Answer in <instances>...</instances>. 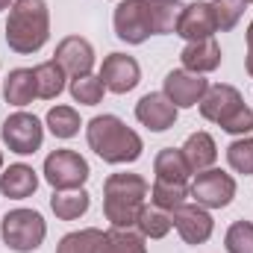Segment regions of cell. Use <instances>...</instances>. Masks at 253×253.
I'll use <instances>...</instances> for the list:
<instances>
[{"instance_id": "6da1fadb", "label": "cell", "mask_w": 253, "mask_h": 253, "mask_svg": "<svg viewBox=\"0 0 253 253\" xmlns=\"http://www.w3.org/2000/svg\"><path fill=\"white\" fill-rule=\"evenodd\" d=\"M50 39V12L44 0H15L6 21V44L9 50L27 56L47 44Z\"/></svg>"}, {"instance_id": "7a4b0ae2", "label": "cell", "mask_w": 253, "mask_h": 253, "mask_svg": "<svg viewBox=\"0 0 253 253\" xmlns=\"http://www.w3.org/2000/svg\"><path fill=\"white\" fill-rule=\"evenodd\" d=\"M85 138H88V147L103 159V162H112V165H121V162H135L141 156V138L135 129L115 118V115H97L91 118L85 126Z\"/></svg>"}, {"instance_id": "3957f363", "label": "cell", "mask_w": 253, "mask_h": 253, "mask_svg": "<svg viewBox=\"0 0 253 253\" xmlns=\"http://www.w3.org/2000/svg\"><path fill=\"white\" fill-rule=\"evenodd\" d=\"M147 180L138 174H109L103 183V212L106 221H112V227L129 230L135 227L141 209H144V197H147Z\"/></svg>"}, {"instance_id": "277c9868", "label": "cell", "mask_w": 253, "mask_h": 253, "mask_svg": "<svg viewBox=\"0 0 253 253\" xmlns=\"http://www.w3.org/2000/svg\"><path fill=\"white\" fill-rule=\"evenodd\" d=\"M0 233H3V242L9 251L33 253L42 248V242L47 236V224L36 209H12V212H6Z\"/></svg>"}, {"instance_id": "5b68a950", "label": "cell", "mask_w": 253, "mask_h": 253, "mask_svg": "<svg viewBox=\"0 0 253 253\" xmlns=\"http://www.w3.org/2000/svg\"><path fill=\"white\" fill-rule=\"evenodd\" d=\"M44 180L56 191L83 189V183L88 180V162L74 150H53L44 159Z\"/></svg>"}, {"instance_id": "8992f818", "label": "cell", "mask_w": 253, "mask_h": 253, "mask_svg": "<svg viewBox=\"0 0 253 253\" xmlns=\"http://www.w3.org/2000/svg\"><path fill=\"white\" fill-rule=\"evenodd\" d=\"M191 197L197 200V206L203 209H224L233 203L236 197V180L218 168H206L200 174H194V183H191Z\"/></svg>"}, {"instance_id": "52a82bcc", "label": "cell", "mask_w": 253, "mask_h": 253, "mask_svg": "<svg viewBox=\"0 0 253 253\" xmlns=\"http://www.w3.org/2000/svg\"><path fill=\"white\" fill-rule=\"evenodd\" d=\"M0 135L6 141V147L18 156H27V153H36L44 141V126L36 115L30 112H15L9 115L3 126H0Z\"/></svg>"}, {"instance_id": "ba28073f", "label": "cell", "mask_w": 253, "mask_h": 253, "mask_svg": "<svg viewBox=\"0 0 253 253\" xmlns=\"http://www.w3.org/2000/svg\"><path fill=\"white\" fill-rule=\"evenodd\" d=\"M112 24H115V36L121 42H126V44H141V42H147L153 36L141 0H124V3H118L115 15H112Z\"/></svg>"}, {"instance_id": "9c48e42d", "label": "cell", "mask_w": 253, "mask_h": 253, "mask_svg": "<svg viewBox=\"0 0 253 253\" xmlns=\"http://www.w3.org/2000/svg\"><path fill=\"white\" fill-rule=\"evenodd\" d=\"M209 83L203 80V74H191V71H171L165 77V97L177 106V109H189L197 106L206 94Z\"/></svg>"}, {"instance_id": "30bf717a", "label": "cell", "mask_w": 253, "mask_h": 253, "mask_svg": "<svg viewBox=\"0 0 253 253\" xmlns=\"http://www.w3.org/2000/svg\"><path fill=\"white\" fill-rule=\"evenodd\" d=\"M171 221H174V227H177V233L183 236L186 245H203V242H209L212 227H215L212 224V215L203 206H197V203L177 206L171 212Z\"/></svg>"}, {"instance_id": "8fae6325", "label": "cell", "mask_w": 253, "mask_h": 253, "mask_svg": "<svg viewBox=\"0 0 253 253\" xmlns=\"http://www.w3.org/2000/svg\"><path fill=\"white\" fill-rule=\"evenodd\" d=\"M100 80H103V85L109 91L126 94V91H132L138 85L141 68H138V62L132 56H126V53H109L103 59V65H100Z\"/></svg>"}, {"instance_id": "7c38bea8", "label": "cell", "mask_w": 253, "mask_h": 253, "mask_svg": "<svg viewBox=\"0 0 253 253\" xmlns=\"http://www.w3.org/2000/svg\"><path fill=\"white\" fill-rule=\"evenodd\" d=\"M174 33L183 36L186 42H203V39H212V33H218L215 15H212V6H209V3H189V6H183Z\"/></svg>"}, {"instance_id": "4fadbf2b", "label": "cell", "mask_w": 253, "mask_h": 253, "mask_svg": "<svg viewBox=\"0 0 253 253\" xmlns=\"http://www.w3.org/2000/svg\"><path fill=\"white\" fill-rule=\"evenodd\" d=\"M135 118L147 129L162 132V129L177 124V106L165 97V91H153V94H144L135 103Z\"/></svg>"}, {"instance_id": "5bb4252c", "label": "cell", "mask_w": 253, "mask_h": 253, "mask_svg": "<svg viewBox=\"0 0 253 253\" xmlns=\"http://www.w3.org/2000/svg\"><path fill=\"white\" fill-rule=\"evenodd\" d=\"M56 62L62 65L65 74H71L74 80L77 77H85L94 68V47L83 36H68V39L59 42V47H56Z\"/></svg>"}, {"instance_id": "9a60e30c", "label": "cell", "mask_w": 253, "mask_h": 253, "mask_svg": "<svg viewBox=\"0 0 253 253\" xmlns=\"http://www.w3.org/2000/svg\"><path fill=\"white\" fill-rule=\"evenodd\" d=\"M242 103H245V100H242L239 88H233V85H209L206 94H203V100H200V115H203L206 121L221 124V121H224L230 112H236Z\"/></svg>"}, {"instance_id": "2e32d148", "label": "cell", "mask_w": 253, "mask_h": 253, "mask_svg": "<svg viewBox=\"0 0 253 253\" xmlns=\"http://www.w3.org/2000/svg\"><path fill=\"white\" fill-rule=\"evenodd\" d=\"M183 68L191 74H209L221 65V47L215 39H203V42H189L186 50L180 53Z\"/></svg>"}, {"instance_id": "e0dca14e", "label": "cell", "mask_w": 253, "mask_h": 253, "mask_svg": "<svg viewBox=\"0 0 253 253\" xmlns=\"http://www.w3.org/2000/svg\"><path fill=\"white\" fill-rule=\"evenodd\" d=\"M36 189H39V177H36L33 165L18 162V165H9L0 174V191L6 197H12V200H24V197H30Z\"/></svg>"}, {"instance_id": "ac0fdd59", "label": "cell", "mask_w": 253, "mask_h": 253, "mask_svg": "<svg viewBox=\"0 0 253 253\" xmlns=\"http://www.w3.org/2000/svg\"><path fill=\"white\" fill-rule=\"evenodd\" d=\"M180 150H183V156L189 162L191 174H200V171L212 168L215 159H218V147H215V138L209 132H194V135H189V141Z\"/></svg>"}, {"instance_id": "d6986e66", "label": "cell", "mask_w": 253, "mask_h": 253, "mask_svg": "<svg viewBox=\"0 0 253 253\" xmlns=\"http://www.w3.org/2000/svg\"><path fill=\"white\" fill-rule=\"evenodd\" d=\"M3 97H6V103H12V106H27V103H33V97H39L36 71H30V68H15V71H9L6 85H3Z\"/></svg>"}, {"instance_id": "ffe728a7", "label": "cell", "mask_w": 253, "mask_h": 253, "mask_svg": "<svg viewBox=\"0 0 253 253\" xmlns=\"http://www.w3.org/2000/svg\"><path fill=\"white\" fill-rule=\"evenodd\" d=\"M150 33L153 36H168L177 30V18H180V3L177 0H141Z\"/></svg>"}, {"instance_id": "44dd1931", "label": "cell", "mask_w": 253, "mask_h": 253, "mask_svg": "<svg viewBox=\"0 0 253 253\" xmlns=\"http://www.w3.org/2000/svg\"><path fill=\"white\" fill-rule=\"evenodd\" d=\"M153 171H156V180H162V183H177V186H186V180H189V174H191L183 150H174V147H165V150L156 153Z\"/></svg>"}, {"instance_id": "7402d4cb", "label": "cell", "mask_w": 253, "mask_h": 253, "mask_svg": "<svg viewBox=\"0 0 253 253\" xmlns=\"http://www.w3.org/2000/svg\"><path fill=\"white\" fill-rule=\"evenodd\" d=\"M94 253H147V245H144V236L141 233L112 227L109 233L100 236Z\"/></svg>"}, {"instance_id": "603a6c76", "label": "cell", "mask_w": 253, "mask_h": 253, "mask_svg": "<svg viewBox=\"0 0 253 253\" xmlns=\"http://www.w3.org/2000/svg\"><path fill=\"white\" fill-rule=\"evenodd\" d=\"M36 71V85H39V97H44V100H53V97H59L65 91V68L56 59H47V62H42L39 68H33Z\"/></svg>"}, {"instance_id": "cb8c5ba5", "label": "cell", "mask_w": 253, "mask_h": 253, "mask_svg": "<svg viewBox=\"0 0 253 253\" xmlns=\"http://www.w3.org/2000/svg\"><path fill=\"white\" fill-rule=\"evenodd\" d=\"M50 209L56 212V218H62V221H74V218L85 215V209H88V191L85 189L56 191V194L50 197Z\"/></svg>"}, {"instance_id": "d4e9b609", "label": "cell", "mask_w": 253, "mask_h": 253, "mask_svg": "<svg viewBox=\"0 0 253 253\" xmlns=\"http://www.w3.org/2000/svg\"><path fill=\"white\" fill-rule=\"evenodd\" d=\"M135 227H138V233L144 239H162V236H168L174 221H171V212H165L159 206H144L138 221H135Z\"/></svg>"}, {"instance_id": "484cf974", "label": "cell", "mask_w": 253, "mask_h": 253, "mask_svg": "<svg viewBox=\"0 0 253 253\" xmlns=\"http://www.w3.org/2000/svg\"><path fill=\"white\" fill-rule=\"evenodd\" d=\"M103 91H106V85L94 74H85V77L71 80V97L77 103H83V106H97L103 100Z\"/></svg>"}, {"instance_id": "4316f807", "label": "cell", "mask_w": 253, "mask_h": 253, "mask_svg": "<svg viewBox=\"0 0 253 253\" xmlns=\"http://www.w3.org/2000/svg\"><path fill=\"white\" fill-rule=\"evenodd\" d=\"M186 197H189V189H186V186H177V183H162V180H156L153 189H150L153 206H159V209H165V212H174L177 206H183Z\"/></svg>"}, {"instance_id": "83f0119b", "label": "cell", "mask_w": 253, "mask_h": 253, "mask_svg": "<svg viewBox=\"0 0 253 253\" xmlns=\"http://www.w3.org/2000/svg\"><path fill=\"white\" fill-rule=\"evenodd\" d=\"M47 126L56 138H71V135L80 132V115L71 106H53L47 112Z\"/></svg>"}, {"instance_id": "f1b7e54d", "label": "cell", "mask_w": 253, "mask_h": 253, "mask_svg": "<svg viewBox=\"0 0 253 253\" xmlns=\"http://www.w3.org/2000/svg\"><path fill=\"white\" fill-rule=\"evenodd\" d=\"M245 3L248 0H212L209 3L212 15H215V24H218L221 33H227V30H233L239 24V18L245 15Z\"/></svg>"}, {"instance_id": "f546056e", "label": "cell", "mask_w": 253, "mask_h": 253, "mask_svg": "<svg viewBox=\"0 0 253 253\" xmlns=\"http://www.w3.org/2000/svg\"><path fill=\"white\" fill-rule=\"evenodd\" d=\"M100 230H80V233H68L62 242H59V248L56 253H94L97 248V242H100Z\"/></svg>"}, {"instance_id": "4dcf8cb0", "label": "cell", "mask_w": 253, "mask_h": 253, "mask_svg": "<svg viewBox=\"0 0 253 253\" xmlns=\"http://www.w3.org/2000/svg\"><path fill=\"white\" fill-rule=\"evenodd\" d=\"M227 162H230V168L233 171H239V174H253V138H236L230 147H227Z\"/></svg>"}, {"instance_id": "1f68e13d", "label": "cell", "mask_w": 253, "mask_h": 253, "mask_svg": "<svg viewBox=\"0 0 253 253\" xmlns=\"http://www.w3.org/2000/svg\"><path fill=\"white\" fill-rule=\"evenodd\" d=\"M227 253H253V224L251 221H236L227 236H224Z\"/></svg>"}, {"instance_id": "d6a6232c", "label": "cell", "mask_w": 253, "mask_h": 253, "mask_svg": "<svg viewBox=\"0 0 253 253\" xmlns=\"http://www.w3.org/2000/svg\"><path fill=\"white\" fill-rule=\"evenodd\" d=\"M218 126H221L224 132H233V135H248V132L253 129V109L248 106V103H242L236 112H230Z\"/></svg>"}, {"instance_id": "836d02e7", "label": "cell", "mask_w": 253, "mask_h": 253, "mask_svg": "<svg viewBox=\"0 0 253 253\" xmlns=\"http://www.w3.org/2000/svg\"><path fill=\"white\" fill-rule=\"evenodd\" d=\"M248 47H251V53H253V21H251V27H248Z\"/></svg>"}, {"instance_id": "e575fe53", "label": "cell", "mask_w": 253, "mask_h": 253, "mask_svg": "<svg viewBox=\"0 0 253 253\" xmlns=\"http://www.w3.org/2000/svg\"><path fill=\"white\" fill-rule=\"evenodd\" d=\"M248 74L253 77V53H248Z\"/></svg>"}, {"instance_id": "d590c367", "label": "cell", "mask_w": 253, "mask_h": 253, "mask_svg": "<svg viewBox=\"0 0 253 253\" xmlns=\"http://www.w3.org/2000/svg\"><path fill=\"white\" fill-rule=\"evenodd\" d=\"M9 3H12V0H0V12H3V9H9Z\"/></svg>"}, {"instance_id": "8d00e7d4", "label": "cell", "mask_w": 253, "mask_h": 253, "mask_svg": "<svg viewBox=\"0 0 253 253\" xmlns=\"http://www.w3.org/2000/svg\"><path fill=\"white\" fill-rule=\"evenodd\" d=\"M0 168H3V153H0Z\"/></svg>"}, {"instance_id": "74e56055", "label": "cell", "mask_w": 253, "mask_h": 253, "mask_svg": "<svg viewBox=\"0 0 253 253\" xmlns=\"http://www.w3.org/2000/svg\"><path fill=\"white\" fill-rule=\"evenodd\" d=\"M248 3H253V0H248Z\"/></svg>"}]
</instances>
